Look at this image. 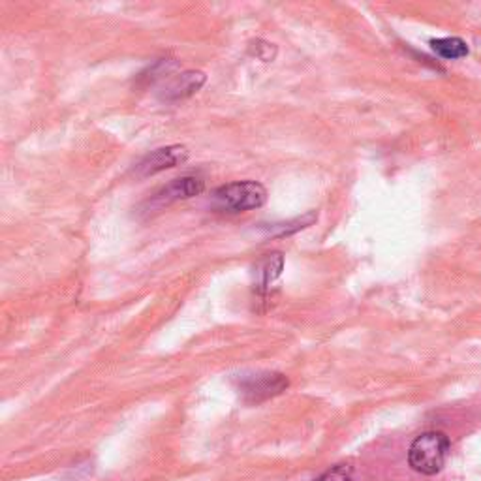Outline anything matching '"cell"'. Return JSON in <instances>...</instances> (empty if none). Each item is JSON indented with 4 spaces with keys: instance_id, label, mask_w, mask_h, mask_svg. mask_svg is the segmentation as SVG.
<instances>
[{
    "instance_id": "8992f818",
    "label": "cell",
    "mask_w": 481,
    "mask_h": 481,
    "mask_svg": "<svg viewBox=\"0 0 481 481\" xmlns=\"http://www.w3.org/2000/svg\"><path fill=\"white\" fill-rule=\"evenodd\" d=\"M205 79L208 78H205L203 72H194V70L177 74L164 85L162 93H160V98L166 102H179V100L190 98L205 85Z\"/></svg>"
},
{
    "instance_id": "7a4b0ae2",
    "label": "cell",
    "mask_w": 481,
    "mask_h": 481,
    "mask_svg": "<svg viewBox=\"0 0 481 481\" xmlns=\"http://www.w3.org/2000/svg\"><path fill=\"white\" fill-rule=\"evenodd\" d=\"M267 201V190L256 180H237L230 185L218 187L211 203L217 211L222 213H246L264 208Z\"/></svg>"
},
{
    "instance_id": "ba28073f",
    "label": "cell",
    "mask_w": 481,
    "mask_h": 481,
    "mask_svg": "<svg viewBox=\"0 0 481 481\" xmlns=\"http://www.w3.org/2000/svg\"><path fill=\"white\" fill-rule=\"evenodd\" d=\"M284 265V258L281 252H273V254H267L260 265H258V279L262 288H269L274 281L281 277Z\"/></svg>"
},
{
    "instance_id": "3957f363",
    "label": "cell",
    "mask_w": 481,
    "mask_h": 481,
    "mask_svg": "<svg viewBox=\"0 0 481 481\" xmlns=\"http://www.w3.org/2000/svg\"><path fill=\"white\" fill-rule=\"evenodd\" d=\"M288 387V378L279 373L246 375L239 380V393L248 402H262L282 393Z\"/></svg>"
},
{
    "instance_id": "9c48e42d",
    "label": "cell",
    "mask_w": 481,
    "mask_h": 481,
    "mask_svg": "<svg viewBox=\"0 0 481 481\" xmlns=\"http://www.w3.org/2000/svg\"><path fill=\"white\" fill-rule=\"evenodd\" d=\"M352 477H354V468L350 465H337L314 481H352Z\"/></svg>"
},
{
    "instance_id": "52a82bcc",
    "label": "cell",
    "mask_w": 481,
    "mask_h": 481,
    "mask_svg": "<svg viewBox=\"0 0 481 481\" xmlns=\"http://www.w3.org/2000/svg\"><path fill=\"white\" fill-rule=\"evenodd\" d=\"M430 48L439 57L446 60H457L468 55V45L461 38H439L430 40Z\"/></svg>"
},
{
    "instance_id": "6da1fadb",
    "label": "cell",
    "mask_w": 481,
    "mask_h": 481,
    "mask_svg": "<svg viewBox=\"0 0 481 481\" xmlns=\"http://www.w3.org/2000/svg\"><path fill=\"white\" fill-rule=\"evenodd\" d=\"M449 455V439L440 430L420 434L408 449V465L423 476L439 474Z\"/></svg>"
},
{
    "instance_id": "277c9868",
    "label": "cell",
    "mask_w": 481,
    "mask_h": 481,
    "mask_svg": "<svg viewBox=\"0 0 481 481\" xmlns=\"http://www.w3.org/2000/svg\"><path fill=\"white\" fill-rule=\"evenodd\" d=\"M189 160V149L185 145H170L160 147L153 153H149L140 164L135 166L134 173L137 179L153 177L160 171L173 170L177 166H182Z\"/></svg>"
},
{
    "instance_id": "5b68a950",
    "label": "cell",
    "mask_w": 481,
    "mask_h": 481,
    "mask_svg": "<svg viewBox=\"0 0 481 481\" xmlns=\"http://www.w3.org/2000/svg\"><path fill=\"white\" fill-rule=\"evenodd\" d=\"M205 190V180L198 175H185L170 180L168 185L160 189L153 201L158 205H170L180 199H190L194 196H199Z\"/></svg>"
}]
</instances>
